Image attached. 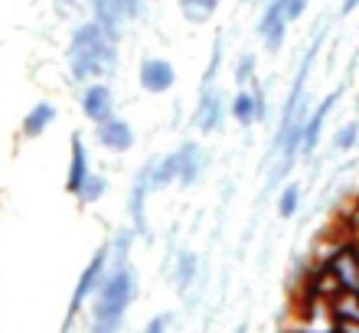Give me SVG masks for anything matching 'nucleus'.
I'll return each mask as SVG.
<instances>
[{
  "label": "nucleus",
  "mask_w": 359,
  "mask_h": 333,
  "mask_svg": "<svg viewBox=\"0 0 359 333\" xmlns=\"http://www.w3.org/2000/svg\"><path fill=\"white\" fill-rule=\"evenodd\" d=\"M199 278V255L196 252H180L173 258V285H177L180 294H187L189 287L196 285Z\"/></svg>",
  "instance_id": "f3484780"
},
{
  "label": "nucleus",
  "mask_w": 359,
  "mask_h": 333,
  "mask_svg": "<svg viewBox=\"0 0 359 333\" xmlns=\"http://www.w3.org/2000/svg\"><path fill=\"white\" fill-rule=\"evenodd\" d=\"M304 203V183L301 180H287L274 196V210H278V219H294L297 210Z\"/></svg>",
  "instance_id": "a211bd4d"
},
{
  "label": "nucleus",
  "mask_w": 359,
  "mask_h": 333,
  "mask_svg": "<svg viewBox=\"0 0 359 333\" xmlns=\"http://www.w3.org/2000/svg\"><path fill=\"white\" fill-rule=\"evenodd\" d=\"M219 4H222V0H180V13H183L187 23L203 27V23H209V20L219 13Z\"/></svg>",
  "instance_id": "aec40b11"
},
{
  "label": "nucleus",
  "mask_w": 359,
  "mask_h": 333,
  "mask_svg": "<svg viewBox=\"0 0 359 333\" xmlns=\"http://www.w3.org/2000/svg\"><path fill=\"white\" fill-rule=\"evenodd\" d=\"M320 261L330 265L340 291H356L359 294V238L356 236H346L337 245H330V252Z\"/></svg>",
  "instance_id": "20e7f679"
},
{
  "label": "nucleus",
  "mask_w": 359,
  "mask_h": 333,
  "mask_svg": "<svg viewBox=\"0 0 359 333\" xmlns=\"http://www.w3.org/2000/svg\"><path fill=\"white\" fill-rule=\"evenodd\" d=\"M255 69H258V56L255 53H242L236 62V69H232V76H236V86L238 88H248L252 82H255Z\"/></svg>",
  "instance_id": "b1692460"
},
{
  "label": "nucleus",
  "mask_w": 359,
  "mask_h": 333,
  "mask_svg": "<svg viewBox=\"0 0 359 333\" xmlns=\"http://www.w3.org/2000/svg\"><path fill=\"white\" fill-rule=\"evenodd\" d=\"M180 180V151H170L163 157H154V167H151V190H167L173 183Z\"/></svg>",
  "instance_id": "dca6fc26"
},
{
  "label": "nucleus",
  "mask_w": 359,
  "mask_h": 333,
  "mask_svg": "<svg viewBox=\"0 0 359 333\" xmlns=\"http://www.w3.org/2000/svg\"><path fill=\"white\" fill-rule=\"evenodd\" d=\"M333 324H359V294L356 291H340L330 301Z\"/></svg>",
  "instance_id": "6ab92c4d"
},
{
  "label": "nucleus",
  "mask_w": 359,
  "mask_h": 333,
  "mask_svg": "<svg viewBox=\"0 0 359 333\" xmlns=\"http://www.w3.org/2000/svg\"><path fill=\"white\" fill-rule=\"evenodd\" d=\"M222 121H226V92L219 86L199 88V98H196V108H193L189 124L199 134H216L222 128Z\"/></svg>",
  "instance_id": "6e6552de"
},
{
  "label": "nucleus",
  "mask_w": 359,
  "mask_h": 333,
  "mask_svg": "<svg viewBox=\"0 0 359 333\" xmlns=\"http://www.w3.org/2000/svg\"><path fill=\"white\" fill-rule=\"evenodd\" d=\"M88 173H92V163H88L86 141H82V134H72V141H69V170H66V193L69 196H76L79 186L88 180Z\"/></svg>",
  "instance_id": "4468645a"
},
{
  "label": "nucleus",
  "mask_w": 359,
  "mask_h": 333,
  "mask_svg": "<svg viewBox=\"0 0 359 333\" xmlns=\"http://www.w3.org/2000/svg\"><path fill=\"white\" fill-rule=\"evenodd\" d=\"M346 226H350V236L359 238V200H356V206H353V212H350V219H346Z\"/></svg>",
  "instance_id": "bb28decb"
},
{
  "label": "nucleus",
  "mask_w": 359,
  "mask_h": 333,
  "mask_svg": "<svg viewBox=\"0 0 359 333\" xmlns=\"http://www.w3.org/2000/svg\"><path fill=\"white\" fill-rule=\"evenodd\" d=\"M82 114L92 124H102L108 118H114V92L104 86L102 79L82 86Z\"/></svg>",
  "instance_id": "f8f14e48"
},
{
  "label": "nucleus",
  "mask_w": 359,
  "mask_h": 333,
  "mask_svg": "<svg viewBox=\"0 0 359 333\" xmlns=\"http://www.w3.org/2000/svg\"><path fill=\"white\" fill-rule=\"evenodd\" d=\"M134 238H137V232H134V229H121V232H114V238L108 242V255H111V268L128 265V261H131Z\"/></svg>",
  "instance_id": "412c9836"
},
{
  "label": "nucleus",
  "mask_w": 359,
  "mask_h": 333,
  "mask_svg": "<svg viewBox=\"0 0 359 333\" xmlns=\"http://www.w3.org/2000/svg\"><path fill=\"white\" fill-rule=\"evenodd\" d=\"M104 193H108V177L104 173H88V180L79 186V193H76V200L82 203V206H95V203L102 200Z\"/></svg>",
  "instance_id": "5701e85b"
},
{
  "label": "nucleus",
  "mask_w": 359,
  "mask_h": 333,
  "mask_svg": "<svg viewBox=\"0 0 359 333\" xmlns=\"http://www.w3.org/2000/svg\"><path fill=\"white\" fill-rule=\"evenodd\" d=\"M56 114H59V111H56V105H53V102H36V105H33L27 114H23V124H20L23 137H29V141L43 137V134L53 128Z\"/></svg>",
  "instance_id": "2eb2a0df"
},
{
  "label": "nucleus",
  "mask_w": 359,
  "mask_h": 333,
  "mask_svg": "<svg viewBox=\"0 0 359 333\" xmlns=\"http://www.w3.org/2000/svg\"><path fill=\"white\" fill-rule=\"evenodd\" d=\"M170 327H173V314L170 311H163V314H154L151 320L144 324L141 333H170Z\"/></svg>",
  "instance_id": "a878e982"
},
{
  "label": "nucleus",
  "mask_w": 359,
  "mask_h": 333,
  "mask_svg": "<svg viewBox=\"0 0 359 333\" xmlns=\"http://www.w3.org/2000/svg\"><path fill=\"white\" fill-rule=\"evenodd\" d=\"M141 10H144L141 0H92V20L114 39H121L124 23L137 20Z\"/></svg>",
  "instance_id": "423d86ee"
},
{
  "label": "nucleus",
  "mask_w": 359,
  "mask_h": 333,
  "mask_svg": "<svg viewBox=\"0 0 359 333\" xmlns=\"http://www.w3.org/2000/svg\"><path fill=\"white\" fill-rule=\"evenodd\" d=\"M229 114L232 121L242 124V128H252V124H262L268 118V98H265V88L252 82L248 88H238L236 98L229 102Z\"/></svg>",
  "instance_id": "1a4fd4ad"
},
{
  "label": "nucleus",
  "mask_w": 359,
  "mask_h": 333,
  "mask_svg": "<svg viewBox=\"0 0 359 333\" xmlns=\"http://www.w3.org/2000/svg\"><path fill=\"white\" fill-rule=\"evenodd\" d=\"M359 7V0H340V13H353Z\"/></svg>",
  "instance_id": "c85d7f7f"
},
{
  "label": "nucleus",
  "mask_w": 359,
  "mask_h": 333,
  "mask_svg": "<svg viewBox=\"0 0 359 333\" xmlns=\"http://www.w3.org/2000/svg\"><path fill=\"white\" fill-rule=\"evenodd\" d=\"M108 333H118V330H108Z\"/></svg>",
  "instance_id": "2f4dec72"
},
{
  "label": "nucleus",
  "mask_w": 359,
  "mask_h": 333,
  "mask_svg": "<svg viewBox=\"0 0 359 333\" xmlns=\"http://www.w3.org/2000/svg\"><path fill=\"white\" fill-rule=\"evenodd\" d=\"M108 268H111V255H108V242H104V245L95 248V255L88 258V265L82 268V275H79L76 291H72V301H69V311H66V320H62V333L72 330L79 314L86 311V304H92V297L98 294V287H102Z\"/></svg>",
  "instance_id": "7ed1b4c3"
},
{
  "label": "nucleus",
  "mask_w": 359,
  "mask_h": 333,
  "mask_svg": "<svg viewBox=\"0 0 359 333\" xmlns=\"http://www.w3.org/2000/svg\"><path fill=\"white\" fill-rule=\"evenodd\" d=\"M343 98V86L333 88L330 95L320 98V105L311 108V114H307V124H304V137H301V151H297V161H311L313 154H317V147H320L323 141V128H327V118L333 114V108H337V102Z\"/></svg>",
  "instance_id": "0eeeda50"
},
{
  "label": "nucleus",
  "mask_w": 359,
  "mask_h": 333,
  "mask_svg": "<svg viewBox=\"0 0 359 333\" xmlns=\"http://www.w3.org/2000/svg\"><path fill=\"white\" fill-rule=\"evenodd\" d=\"M337 333H359V324H333Z\"/></svg>",
  "instance_id": "cd10ccee"
},
{
  "label": "nucleus",
  "mask_w": 359,
  "mask_h": 333,
  "mask_svg": "<svg viewBox=\"0 0 359 333\" xmlns=\"http://www.w3.org/2000/svg\"><path fill=\"white\" fill-rule=\"evenodd\" d=\"M236 333H252V330H248V327L242 324V327H236Z\"/></svg>",
  "instance_id": "7c9ffc66"
},
{
  "label": "nucleus",
  "mask_w": 359,
  "mask_h": 333,
  "mask_svg": "<svg viewBox=\"0 0 359 333\" xmlns=\"http://www.w3.org/2000/svg\"><path fill=\"white\" fill-rule=\"evenodd\" d=\"M287 27H291V23H278V27H271L265 36H262V43H265V53H271V56H278V53H281V49H284V39H287Z\"/></svg>",
  "instance_id": "393cba45"
},
{
  "label": "nucleus",
  "mask_w": 359,
  "mask_h": 333,
  "mask_svg": "<svg viewBox=\"0 0 359 333\" xmlns=\"http://www.w3.org/2000/svg\"><path fill=\"white\" fill-rule=\"evenodd\" d=\"M359 144V118H350V121H343L337 131H333V141H330V151L333 154H350L356 151Z\"/></svg>",
  "instance_id": "4be33fe9"
},
{
  "label": "nucleus",
  "mask_w": 359,
  "mask_h": 333,
  "mask_svg": "<svg viewBox=\"0 0 359 333\" xmlns=\"http://www.w3.org/2000/svg\"><path fill=\"white\" fill-rule=\"evenodd\" d=\"M95 137H98V144H102L104 151L111 154H128L137 144V134H134V128L124 118H108V121L95 124Z\"/></svg>",
  "instance_id": "ddd939ff"
},
{
  "label": "nucleus",
  "mask_w": 359,
  "mask_h": 333,
  "mask_svg": "<svg viewBox=\"0 0 359 333\" xmlns=\"http://www.w3.org/2000/svg\"><path fill=\"white\" fill-rule=\"evenodd\" d=\"M151 167L154 157L147 163L137 167L131 180V193H128V219H131V229L137 232V238H147L151 242V222H147V196H151Z\"/></svg>",
  "instance_id": "39448f33"
},
{
  "label": "nucleus",
  "mask_w": 359,
  "mask_h": 333,
  "mask_svg": "<svg viewBox=\"0 0 359 333\" xmlns=\"http://www.w3.org/2000/svg\"><path fill=\"white\" fill-rule=\"evenodd\" d=\"M177 151H180V180L177 183L183 190H193L209 170V154L199 141H183Z\"/></svg>",
  "instance_id": "9b49d317"
},
{
  "label": "nucleus",
  "mask_w": 359,
  "mask_h": 333,
  "mask_svg": "<svg viewBox=\"0 0 359 333\" xmlns=\"http://www.w3.org/2000/svg\"><path fill=\"white\" fill-rule=\"evenodd\" d=\"M137 86L147 95H167L177 86V69L163 56H144L141 66H137Z\"/></svg>",
  "instance_id": "9d476101"
},
{
  "label": "nucleus",
  "mask_w": 359,
  "mask_h": 333,
  "mask_svg": "<svg viewBox=\"0 0 359 333\" xmlns=\"http://www.w3.org/2000/svg\"><path fill=\"white\" fill-rule=\"evenodd\" d=\"M134 297H137V271H134L131 261L118 268H108L98 294L92 297V333L121 330Z\"/></svg>",
  "instance_id": "f03ea898"
},
{
  "label": "nucleus",
  "mask_w": 359,
  "mask_h": 333,
  "mask_svg": "<svg viewBox=\"0 0 359 333\" xmlns=\"http://www.w3.org/2000/svg\"><path fill=\"white\" fill-rule=\"evenodd\" d=\"M66 62H69L72 79L82 82V86L114 76V66H118V39L108 36L95 20L79 23L72 29V36H69Z\"/></svg>",
  "instance_id": "f257e3e1"
},
{
  "label": "nucleus",
  "mask_w": 359,
  "mask_h": 333,
  "mask_svg": "<svg viewBox=\"0 0 359 333\" xmlns=\"http://www.w3.org/2000/svg\"><path fill=\"white\" fill-rule=\"evenodd\" d=\"M56 4H62V7H66V4H69V7H76L79 0H56Z\"/></svg>",
  "instance_id": "c756f323"
}]
</instances>
